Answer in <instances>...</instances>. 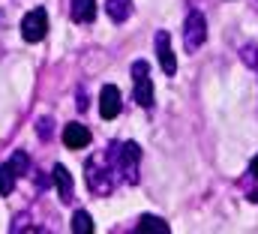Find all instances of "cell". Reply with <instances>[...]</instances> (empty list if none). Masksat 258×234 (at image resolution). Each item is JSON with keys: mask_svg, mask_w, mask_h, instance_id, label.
I'll use <instances>...</instances> for the list:
<instances>
[{"mask_svg": "<svg viewBox=\"0 0 258 234\" xmlns=\"http://www.w3.org/2000/svg\"><path fill=\"white\" fill-rule=\"evenodd\" d=\"M138 168H141V147L135 141H111L108 147L96 150L87 165H84V180L93 195H111L120 186H135L138 183Z\"/></svg>", "mask_w": 258, "mask_h": 234, "instance_id": "1", "label": "cell"}, {"mask_svg": "<svg viewBox=\"0 0 258 234\" xmlns=\"http://www.w3.org/2000/svg\"><path fill=\"white\" fill-rule=\"evenodd\" d=\"M132 81H135V102L141 108H153V81H150L147 60H135L132 63Z\"/></svg>", "mask_w": 258, "mask_h": 234, "instance_id": "2", "label": "cell"}, {"mask_svg": "<svg viewBox=\"0 0 258 234\" xmlns=\"http://www.w3.org/2000/svg\"><path fill=\"white\" fill-rule=\"evenodd\" d=\"M207 42V21L198 9H189L186 24H183V48L186 51H198Z\"/></svg>", "mask_w": 258, "mask_h": 234, "instance_id": "3", "label": "cell"}, {"mask_svg": "<svg viewBox=\"0 0 258 234\" xmlns=\"http://www.w3.org/2000/svg\"><path fill=\"white\" fill-rule=\"evenodd\" d=\"M48 33V12L45 9H30L21 18V36L24 42H42Z\"/></svg>", "mask_w": 258, "mask_h": 234, "instance_id": "4", "label": "cell"}, {"mask_svg": "<svg viewBox=\"0 0 258 234\" xmlns=\"http://www.w3.org/2000/svg\"><path fill=\"white\" fill-rule=\"evenodd\" d=\"M120 108H123L120 90L114 84H105L102 93H99V114H102V120H114V117L120 114Z\"/></svg>", "mask_w": 258, "mask_h": 234, "instance_id": "5", "label": "cell"}, {"mask_svg": "<svg viewBox=\"0 0 258 234\" xmlns=\"http://www.w3.org/2000/svg\"><path fill=\"white\" fill-rule=\"evenodd\" d=\"M156 57H159V66H162L165 75H174V72H177V57H174V51H171V36H168V30H159V33H156Z\"/></svg>", "mask_w": 258, "mask_h": 234, "instance_id": "6", "label": "cell"}, {"mask_svg": "<svg viewBox=\"0 0 258 234\" xmlns=\"http://www.w3.org/2000/svg\"><path fill=\"white\" fill-rule=\"evenodd\" d=\"M51 183L57 186L60 201L69 204V201H72V192H75V180H72V174L66 171V165H54V168H51Z\"/></svg>", "mask_w": 258, "mask_h": 234, "instance_id": "7", "label": "cell"}, {"mask_svg": "<svg viewBox=\"0 0 258 234\" xmlns=\"http://www.w3.org/2000/svg\"><path fill=\"white\" fill-rule=\"evenodd\" d=\"M9 234H54L48 225H42V222H36L30 213H18L15 219H12V225H9Z\"/></svg>", "mask_w": 258, "mask_h": 234, "instance_id": "8", "label": "cell"}, {"mask_svg": "<svg viewBox=\"0 0 258 234\" xmlns=\"http://www.w3.org/2000/svg\"><path fill=\"white\" fill-rule=\"evenodd\" d=\"M63 144L69 150H81V147H87L90 144V129L87 126H81V123H69L63 129Z\"/></svg>", "mask_w": 258, "mask_h": 234, "instance_id": "9", "label": "cell"}, {"mask_svg": "<svg viewBox=\"0 0 258 234\" xmlns=\"http://www.w3.org/2000/svg\"><path fill=\"white\" fill-rule=\"evenodd\" d=\"M69 15L75 24H90L96 18V0H72L69 3Z\"/></svg>", "mask_w": 258, "mask_h": 234, "instance_id": "10", "label": "cell"}, {"mask_svg": "<svg viewBox=\"0 0 258 234\" xmlns=\"http://www.w3.org/2000/svg\"><path fill=\"white\" fill-rule=\"evenodd\" d=\"M105 12L114 24H123L132 15V0H105Z\"/></svg>", "mask_w": 258, "mask_h": 234, "instance_id": "11", "label": "cell"}, {"mask_svg": "<svg viewBox=\"0 0 258 234\" xmlns=\"http://www.w3.org/2000/svg\"><path fill=\"white\" fill-rule=\"evenodd\" d=\"M3 165H6V168H9L15 177H24L27 171H30V156H27L24 150H15V153H12Z\"/></svg>", "mask_w": 258, "mask_h": 234, "instance_id": "12", "label": "cell"}, {"mask_svg": "<svg viewBox=\"0 0 258 234\" xmlns=\"http://www.w3.org/2000/svg\"><path fill=\"white\" fill-rule=\"evenodd\" d=\"M72 234H93V219H90L87 210L72 213Z\"/></svg>", "mask_w": 258, "mask_h": 234, "instance_id": "13", "label": "cell"}, {"mask_svg": "<svg viewBox=\"0 0 258 234\" xmlns=\"http://www.w3.org/2000/svg\"><path fill=\"white\" fill-rule=\"evenodd\" d=\"M138 234H168V228H165V222H162V219L144 216V219H141V228H138Z\"/></svg>", "mask_w": 258, "mask_h": 234, "instance_id": "14", "label": "cell"}, {"mask_svg": "<svg viewBox=\"0 0 258 234\" xmlns=\"http://www.w3.org/2000/svg\"><path fill=\"white\" fill-rule=\"evenodd\" d=\"M240 57L249 69H258V45H243L240 48Z\"/></svg>", "mask_w": 258, "mask_h": 234, "instance_id": "15", "label": "cell"}, {"mask_svg": "<svg viewBox=\"0 0 258 234\" xmlns=\"http://www.w3.org/2000/svg\"><path fill=\"white\" fill-rule=\"evenodd\" d=\"M36 126H39V138H42V141H48V138H51V120H48V117H42Z\"/></svg>", "mask_w": 258, "mask_h": 234, "instance_id": "16", "label": "cell"}, {"mask_svg": "<svg viewBox=\"0 0 258 234\" xmlns=\"http://www.w3.org/2000/svg\"><path fill=\"white\" fill-rule=\"evenodd\" d=\"M78 111H87V93L78 90Z\"/></svg>", "mask_w": 258, "mask_h": 234, "instance_id": "17", "label": "cell"}, {"mask_svg": "<svg viewBox=\"0 0 258 234\" xmlns=\"http://www.w3.org/2000/svg\"><path fill=\"white\" fill-rule=\"evenodd\" d=\"M249 177H255L258 180V153L252 156V162H249Z\"/></svg>", "mask_w": 258, "mask_h": 234, "instance_id": "18", "label": "cell"}, {"mask_svg": "<svg viewBox=\"0 0 258 234\" xmlns=\"http://www.w3.org/2000/svg\"><path fill=\"white\" fill-rule=\"evenodd\" d=\"M0 195H3V189H0Z\"/></svg>", "mask_w": 258, "mask_h": 234, "instance_id": "19", "label": "cell"}]
</instances>
